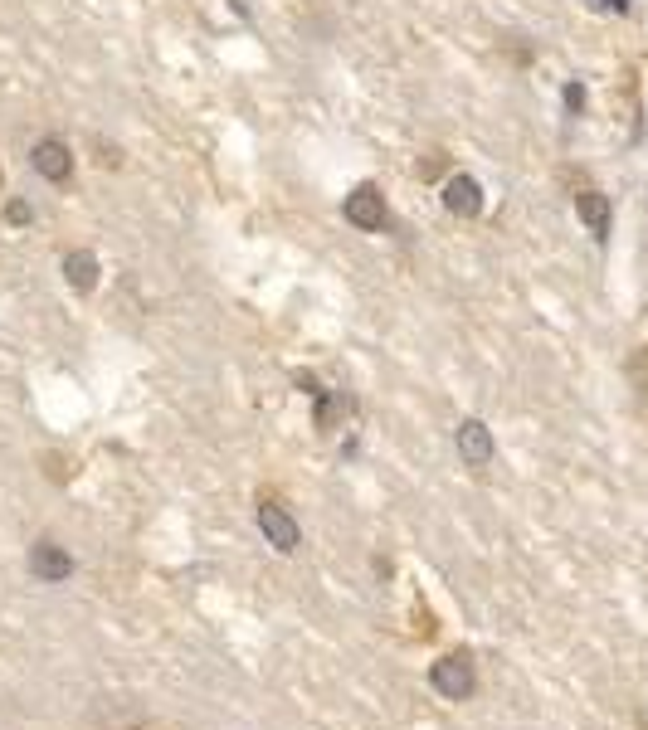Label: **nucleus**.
<instances>
[{"label":"nucleus","mask_w":648,"mask_h":730,"mask_svg":"<svg viewBox=\"0 0 648 730\" xmlns=\"http://www.w3.org/2000/svg\"><path fill=\"white\" fill-rule=\"evenodd\" d=\"M98 161H103V166H117V161H122V156H117V146L98 142Z\"/></svg>","instance_id":"4468645a"},{"label":"nucleus","mask_w":648,"mask_h":730,"mask_svg":"<svg viewBox=\"0 0 648 730\" xmlns=\"http://www.w3.org/2000/svg\"><path fill=\"white\" fill-rule=\"evenodd\" d=\"M629 380H634V390H639V400L648 404V346H639V351L629 356Z\"/></svg>","instance_id":"9d476101"},{"label":"nucleus","mask_w":648,"mask_h":730,"mask_svg":"<svg viewBox=\"0 0 648 730\" xmlns=\"http://www.w3.org/2000/svg\"><path fill=\"white\" fill-rule=\"evenodd\" d=\"M30 219H35V210H30L25 200H10V205H5V224H30Z\"/></svg>","instance_id":"9b49d317"},{"label":"nucleus","mask_w":648,"mask_h":730,"mask_svg":"<svg viewBox=\"0 0 648 730\" xmlns=\"http://www.w3.org/2000/svg\"><path fill=\"white\" fill-rule=\"evenodd\" d=\"M429 687L439 696H449V701H463V696H473V662L468 657H439L434 667H429Z\"/></svg>","instance_id":"f257e3e1"},{"label":"nucleus","mask_w":648,"mask_h":730,"mask_svg":"<svg viewBox=\"0 0 648 730\" xmlns=\"http://www.w3.org/2000/svg\"><path fill=\"white\" fill-rule=\"evenodd\" d=\"M439 171H444V156H439V151H434V156H420V176H424V181H434Z\"/></svg>","instance_id":"f8f14e48"},{"label":"nucleus","mask_w":648,"mask_h":730,"mask_svg":"<svg viewBox=\"0 0 648 730\" xmlns=\"http://www.w3.org/2000/svg\"><path fill=\"white\" fill-rule=\"evenodd\" d=\"M259 531L268 536V546L283 550V555H288V550H298V541H303L298 521H293L288 511L278 507V502H264V507H259Z\"/></svg>","instance_id":"20e7f679"},{"label":"nucleus","mask_w":648,"mask_h":730,"mask_svg":"<svg viewBox=\"0 0 648 730\" xmlns=\"http://www.w3.org/2000/svg\"><path fill=\"white\" fill-rule=\"evenodd\" d=\"M458 453H463V463L488 468V463H493V434H488V424L463 419V424H458Z\"/></svg>","instance_id":"423d86ee"},{"label":"nucleus","mask_w":648,"mask_h":730,"mask_svg":"<svg viewBox=\"0 0 648 730\" xmlns=\"http://www.w3.org/2000/svg\"><path fill=\"white\" fill-rule=\"evenodd\" d=\"M0 176H5V171H0Z\"/></svg>","instance_id":"dca6fc26"},{"label":"nucleus","mask_w":648,"mask_h":730,"mask_svg":"<svg viewBox=\"0 0 648 730\" xmlns=\"http://www.w3.org/2000/svg\"><path fill=\"white\" fill-rule=\"evenodd\" d=\"M30 166H35L44 181L64 185L74 176V151L59 142V137H44V142H35V151H30Z\"/></svg>","instance_id":"7ed1b4c3"},{"label":"nucleus","mask_w":648,"mask_h":730,"mask_svg":"<svg viewBox=\"0 0 648 730\" xmlns=\"http://www.w3.org/2000/svg\"><path fill=\"white\" fill-rule=\"evenodd\" d=\"M444 205L458 219H478L483 215V185L473 181V176H454V181L444 185Z\"/></svg>","instance_id":"0eeeda50"},{"label":"nucleus","mask_w":648,"mask_h":730,"mask_svg":"<svg viewBox=\"0 0 648 730\" xmlns=\"http://www.w3.org/2000/svg\"><path fill=\"white\" fill-rule=\"evenodd\" d=\"M64 278H69L74 292H93L98 288V258L88 254V249H74V254L64 258Z\"/></svg>","instance_id":"1a4fd4ad"},{"label":"nucleus","mask_w":648,"mask_h":730,"mask_svg":"<svg viewBox=\"0 0 648 730\" xmlns=\"http://www.w3.org/2000/svg\"><path fill=\"white\" fill-rule=\"evenodd\" d=\"M30 570H35V580H44V584H64L69 575H74V560H69V550L64 546L39 541V546L30 550Z\"/></svg>","instance_id":"39448f33"},{"label":"nucleus","mask_w":648,"mask_h":730,"mask_svg":"<svg viewBox=\"0 0 648 730\" xmlns=\"http://www.w3.org/2000/svg\"><path fill=\"white\" fill-rule=\"evenodd\" d=\"M639 726H644V730H648V716H639Z\"/></svg>","instance_id":"2eb2a0df"},{"label":"nucleus","mask_w":648,"mask_h":730,"mask_svg":"<svg viewBox=\"0 0 648 730\" xmlns=\"http://www.w3.org/2000/svg\"><path fill=\"white\" fill-rule=\"evenodd\" d=\"M575 210H580V219L590 224V234H595V239H605V234H610V200H605L600 190H580V195H575Z\"/></svg>","instance_id":"6e6552de"},{"label":"nucleus","mask_w":648,"mask_h":730,"mask_svg":"<svg viewBox=\"0 0 648 730\" xmlns=\"http://www.w3.org/2000/svg\"><path fill=\"white\" fill-rule=\"evenodd\" d=\"M346 224H356L361 234L385 229V195L376 185H356V190L346 195Z\"/></svg>","instance_id":"f03ea898"},{"label":"nucleus","mask_w":648,"mask_h":730,"mask_svg":"<svg viewBox=\"0 0 648 730\" xmlns=\"http://www.w3.org/2000/svg\"><path fill=\"white\" fill-rule=\"evenodd\" d=\"M566 108H571V112L585 108V88H580V83H571V88H566Z\"/></svg>","instance_id":"ddd939ff"}]
</instances>
